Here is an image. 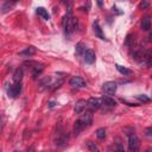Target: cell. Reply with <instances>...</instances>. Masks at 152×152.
<instances>
[{
  "instance_id": "7c38bea8",
  "label": "cell",
  "mask_w": 152,
  "mask_h": 152,
  "mask_svg": "<svg viewBox=\"0 0 152 152\" xmlns=\"http://www.w3.org/2000/svg\"><path fill=\"white\" fill-rule=\"evenodd\" d=\"M80 120L86 125V127H88V126H90V124L93 121V114L90 112H86L84 114H82V116L80 118Z\"/></svg>"
},
{
  "instance_id": "9a60e30c",
  "label": "cell",
  "mask_w": 152,
  "mask_h": 152,
  "mask_svg": "<svg viewBox=\"0 0 152 152\" xmlns=\"http://www.w3.org/2000/svg\"><path fill=\"white\" fill-rule=\"evenodd\" d=\"M23 75H24V72H23L21 68L15 69V71L13 72V81H14V83H20L21 80H23Z\"/></svg>"
},
{
  "instance_id": "ffe728a7",
  "label": "cell",
  "mask_w": 152,
  "mask_h": 152,
  "mask_svg": "<svg viewBox=\"0 0 152 152\" xmlns=\"http://www.w3.org/2000/svg\"><path fill=\"white\" fill-rule=\"evenodd\" d=\"M87 147H88V150L90 151V152H100V150H99V147L95 145V142H93V141H87Z\"/></svg>"
},
{
  "instance_id": "8992f818",
  "label": "cell",
  "mask_w": 152,
  "mask_h": 152,
  "mask_svg": "<svg viewBox=\"0 0 152 152\" xmlns=\"http://www.w3.org/2000/svg\"><path fill=\"white\" fill-rule=\"evenodd\" d=\"M100 100H101V104H103V106H106L108 108H113V107L116 106V101L113 97H110V96L103 95L102 99H100Z\"/></svg>"
},
{
  "instance_id": "6da1fadb",
  "label": "cell",
  "mask_w": 152,
  "mask_h": 152,
  "mask_svg": "<svg viewBox=\"0 0 152 152\" xmlns=\"http://www.w3.org/2000/svg\"><path fill=\"white\" fill-rule=\"evenodd\" d=\"M102 93L107 96H110V95H114L115 91H116V83L113 82V81H108V82H104L102 84V88H101Z\"/></svg>"
},
{
  "instance_id": "ba28073f",
  "label": "cell",
  "mask_w": 152,
  "mask_h": 152,
  "mask_svg": "<svg viewBox=\"0 0 152 152\" xmlns=\"http://www.w3.org/2000/svg\"><path fill=\"white\" fill-rule=\"evenodd\" d=\"M101 100L97 99V97H90L88 101H87V107L91 108V109H99L101 107Z\"/></svg>"
},
{
  "instance_id": "484cf974",
  "label": "cell",
  "mask_w": 152,
  "mask_h": 152,
  "mask_svg": "<svg viewBox=\"0 0 152 152\" xmlns=\"http://www.w3.org/2000/svg\"><path fill=\"white\" fill-rule=\"evenodd\" d=\"M147 7H148V2H147V1H144V2L140 4V8L145 10V8H147Z\"/></svg>"
},
{
  "instance_id": "83f0119b",
  "label": "cell",
  "mask_w": 152,
  "mask_h": 152,
  "mask_svg": "<svg viewBox=\"0 0 152 152\" xmlns=\"http://www.w3.org/2000/svg\"><path fill=\"white\" fill-rule=\"evenodd\" d=\"M146 132H147L146 134H147V135L150 137V135H151V128H147V131H146Z\"/></svg>"
},
{
  "instance_id": "d6986e66",
  "label": "cell",
  "mask_w": 152,
  "mask_h": 152,
  "mask_svg": "<svg viewBox=\"0 0 152 152\" xmlns=\"http://www.w3.org/2000/svg\"><path fill=\"white\" fill-rule=\"evenodd\" d=\"M141 28L144 31H148L151 28V19H150V17L142 18V20H141Z\"/></svg>"
},
{
  "instance_id": "52a82bcc",
  "label": "cell",
  "mask_w": 152,
  "mask_h": 152,
  "mask_svg": "<svg viewBox=\"0 0 152 152\" xmlns=\"http://www.w3.org/2000/svg\"><path fill=\"white\" fill-rule=\"evenodd\" d=\"M51 84H52V78L50 76H45L39 81V90L42 91L45 88H51Z\"/></svg>"
},
{
  "instance_id": "2e32d148",
  "label": "cell",
  "mask_w": 152,
  "mask_h": 152,
  "mask_svg": "<svg viewBox=\"0 0 152 152\" xmlns=\"http://www.w3.org/2000/svg\"><path fill=\"white\" fill-rule=\"evenodd\" d=\"M34 53H36V48H34V46H28V48H26L25 50L20 51V52H19V56L30 57V56H32V55H34Z\"/></svg>"
},
{
  "instance_id": "5bb4252c",
  "label": "cell",
  "mask_w": 152,
  "mask_h": 152,
  "mask_svg": "<svg viewBox=\"0 0 152 152\" xmlns=\"http://www.w3.org/2000/svg\"><path fill=\"white\" fill-rule=\"evenodd\" d=\"M15 4H17L15 1H6V2H4V5L0 7V12L1 13H6V12L11 11L12 7L15 6Z\"/></svg>"
},
{
  "instance_id": "9c48e42d",
  "label": "cell",
  "mask_w": 152,
  "mask_h": 152,
  "mask_svg": "<svg viewBox=\"0 0 152 152\" xmlns=\"http://www.w3.org/2000/svg\"><path fill=\"white\" fill-rule=\"evenodd\" d=\"M31 69H32V78L36 80V78L42 74V71L44 70V65H43V64L34 63L33 66H31Z\"/></svg>"
},
{
  "instance_id": "cb8c5ba5",
  "label": "cell",
  "mask_w": 152,
  "mask_h": 152,
  "mask_svg": "<svg viewBox=\"0 0 152 152\" xmlns=\"http://www.w3.org/2000/svg\"><path fill=\"white\" fill-rule=\"evenodd\" d=\"M137 99H138L139 101H141V102H150V101H151V100H150V97H148V96H146V95H144V94L137 95Z\"/></svg>"
},
{
  "instance_id": "44dd1931",
  "label": "cell",
  "mask_w": 152,
  "mask_h": 152,
  "mask_svg": "<svg viewBox=\"0 0 152 152\" xmlns=\"http://www.w3.org/2000/svg\"><path fill=\"white\" fill-rule=\"evenodd\" d=\"M96 137L99 139H104L106 138V128L104 127H101L96 131Z\"/></svg>"
},
{
  "instance_id": "277c9868",
  "label": "cell",
  "mask_w": 152,
  "mask_h": 152,
  "mask_svg": "<svg viewBox=\"0 0 152 152\" xmlns=\"http://www.w3.org/2000/svg\"><path fill=\"white\" fill-rule=\"evenodd\" d=\"M69 84H70L71 87H74V88H83V87L87 86L86 81H84L82 77H80V76H74V77H71L70 81H69Z\"/></svg>"
},
{
  "instance_id": "d4e9b609",
  "label": "cell",
  "mask_w": 152,
  "mask_h": 152,
  "mask_svg": "<svg viewBox=\"0 0 152 152\" xmlns=\"http://www.w3.org/2000/svg\"><path fill=\"white\" fill-rule=\"evenodd\" d=\"M114 152H125V150H124V146H122L120 142H116V147H115Z\"/></svg>"
},
{
  "instance_id": "4fadbf2b",
  "label": "cell",
  "mask_w": 152,
  "mask_h": 152,
  "mask_svg": "<svg viewBox=\"0 0 152 152\" xmlns=\"http://www.w3.org/2000/svg\"><path fill=\"white\" fill-rule=\"evenodd\" d=\"M84 128H86V125H84L80 119L76 120V122H75V125H74V134H75V135H78Z\"/></svg>"
},
{
  "instance_id": "4316f807",
  "label": "cell",
  "mask_w": 152,
  "mask_h": 152,
  "mask_svg": "<svg viewBox=\"0 0 152 152\" xmlns=\"http://www.w3.org/2000/svg\"><path fill=\"white\" fill-rule=\"evenodd\" d=\"M55 104H56V103H55L53 101H51V102L49 103V107H50V108H53V107H55Z\"/></svg>"
},
{
  "instance_id": "4dcf8cb0",
  "label": "cell",
  "mask_w": 152,
  "mask_h": 152,
  "mask_svg": "<svg viewBox=\"0 0 152 152\" xmlns=\"http://www.w3.org/2000/svg\"><path fill=\"white\" fill-rule=\"evenodd\" d=\"M0 152H1V151H0Z\"/></svg>"
},
{
  "instance_id": "8fae6325",
  "label": "cell",
  "mask_w": 152,
  "mask_h": 152,
  "mask_svg": "<svg viewBox=\"0 0 152 152\" xmlns=\"http://www.w3.org/2000/svg\"><path fill=\"white\" fill-rule=\"evenodd\" d=\"M87 107V101L86 100H78L75 104V113L76 114H82L83 110L86 109Z\"/></svg>"
},
{
  "instance_id": "3957f363",
  "label": "cell",
  "mask_w": 152,
  "mask_h": 152,
  "mask_svg": "<svg viewBox=\"0 0 152 152\" xmlns=\"http://www.w3.org/2000/svg\"><path fill=\"white\" fill-rule=\"evenodd\" d=\"M20 90H21V84H20V83L10 84V88L7 89V94H8V96H10V97L15 99V97L19 95Z\"/></svg>"
},
{
  "instance_id": "30bf717a",
  "label": "cell",
  "mask_w": 152,
  "mask_h": 152,
  "mask_svg": "<svg viewBox=\"0 0 152 152\" xmlns=\"http://www.w3.org/2000/svg\"><path fill=\"white\" fill-rule=\"evenodd\" d=\"M93 31H94L95 36L99 37L100 39H106V37H104V34H103V32H102V28L100 27V24H99L97 20H95V21L93 23Z\"/></svg>"
},
{
  "instance_id": "7a4b0ae2",
  "label": "cell",
  "mask_w": 152,
  "mask_h": 152,
  "mask_svg": "<svg viewBox=\"0 0 152 152\" xmlns=\"http://www.w3.org/2000/svg\"><path fill=\"white\" fill-rule=\"evenodd\" d=\"M139 146H140V140H139V138H138L135 134L132 133V134L128 137V148H129V152H138Z\"/></svg>"
},
{
  "instance_id": "7402d4cb",
  "label": "cell",
  "mask_w": 152,
  "mask_h": 152,
  "mask_svg": "<svg viewBox=\"0 0 152 152\" xmlns=\"http://www.w3.org/2000/svg\"><path fill=\"white\" fill-rule=\"evenodd\" d=\"M84 51H86V49L83 48V44H82V43H78V44L76 45V53H77V55H81L82 52L84 53Z\"/></svg>"
},
{
  "instance_id": "5b68a950",
  "label": "cell",
  "mask_w": 152,
  "mask_h": 152,
  "mask_svg": "<svg viewBox=\"0 0 152 152\" xmlns=\"http://www.w3.org/2000/svg\"><path fill=\"white\" fill-rule=\"evenodd\" d=\"M83 58H84V62H86V63H88V64H93V63L95 62L96 55H95V52H94L93 50L88 49V50L84 51V53H83Z\"/></svg>"
},
{
  "instance_id": "ac0fdd59",
  "label": "cell",
  "mask_w": 152,
  "mask_h": 152,
  "mask_svg": "<svg viewBox=\"0 0 152 152\" xmlns=\"http://www.w3.org/2000/svg\"><path fill=\"white\" fill-rule=\"evenodd\" d=\"M36 11H37V14H39L43 19H45V20H49L50 19V14H49L48 10H45L44 7H37Z\"/></svg>"
},
{
  "instance_id": "603a6c76",
  "label": "cell",
  "mask_w": 152,
  "mask_h": 152,
  "mask_svg": "<svg viewBox=\"0 0 152 152\" xmlns=\"http://www.w3.org/2000/svg\"><path fill=\"white\" fill-rule=\"evenodd\" d=\"M62 84H63V78H59V80H57L55 83H52V84H51V86H52V87H51V89H52V90H55L56 88H59Z\"/></svg>"
},
{
  "instance_id": "e0dca14e",
  "label": "cell",
  "mask_w": 152,
  "mask_h": 152,
  "mask_svg": "<svg viewBox=\"0 0 152 152\" xmlns=\"http://www.w3.org/2000/svg\"><path fill=\"white\" fill-rule=\"evenodd\" d=\"M115 68H116V70H118L121 75H124V76L132 75V70L128 69V68H126V66H122V65H120V64H115Z\"/></svg>"
},
{
  "instance_id": "f1b7e54d",
  "label": "cell",
  "mask_w": 152,
  "mask_h": 152,
  "mask_svg": "<svg viewBox=\"0 0 152 152\" xmlns=\"http://www.w3.org/2000/svg\"><path fill=\"white\" fill-rule=\"evenodd\" d=\"M145 152H151V151H150V150H146V151H145Z\"/></svg>"
},
{
  "instance_id": "f546056e",
  "label": "cell",
  "mask_w": 152,
  "mask_h": 152,
  "mask_svg": "<svg viewBox=\"0 0 152 152\" xmlns=\"http://www.w3.org/2000/svg\"><path fill=\"white\" fill-rule=\"evenodd\" d=\"M0 124H1V121H0Z\"/></svg>"
}]
</instances>
